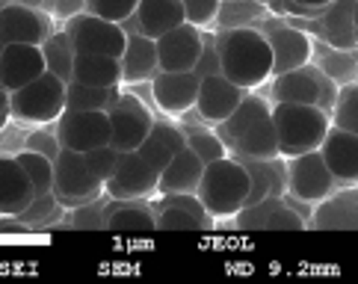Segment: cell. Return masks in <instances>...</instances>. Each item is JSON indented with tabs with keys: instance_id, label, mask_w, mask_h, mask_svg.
Returning a JSON list of instances; mask_svg holds the SVG:
<instances>
[{
	"instance_id": "cell-37",
	"label": "cell",
	"mask_w": 358,
	"mask_h": 284,
	"mask_svg": "<svg viewBox=\"0 0 358 284\" xmlns=\"http://www.w3.org/2000/svg\"><path fill=\"white\" fill-rule=\"evenodd\" d=\"M136 3L139 0H86V12H92L104 21L122 24L136 12Z\"/></svg>"
},
{
	"instance_id": "cell-43",
	"label": "cell",
	"mask_w": 358,
	"mask_h": 284,
	"mask_svg": "<svg viewBox=\"0 0 358 284\" xmlns=\"http://www.w3.org/2000/svg\"><path fill=\"white\" fill-rule=\"evenodd\" d=\"M0 234H33V228L27 222H21L18 216L0 213Z\"/></svg>"
},
{
	"instance_id": "cell-10",
	"label": "cell",
	"mask_w": 358,
	"mask_h": 284,
	"mask_svg": "<svg viewBox=\"0 0 358 284\" xmlns=\"http://www.w3.org/2000/svg\"><path fill=\"white\" fill-rule=\"evenodd\" d=\"M107 119H110V145L116 151H136L139 142L151 131L155 113L139 95L122 92L116 104L107 110Z\"/></svg>"
},
{
	"instance_id": "cell-35",
	"label": "cell",
	"mask_w": 358,
	"mask_h": 284,
	"mask_svg": "<svg viewBox=\"0 0 358 284\" xmlns=\"http://www.w3.org/2000/svg\"><path fill=\"white\" fill-rule=\"evenodd\" d=\"M184 136H187V148L193 151L201 163H210V160L225 157V145H222L220 136H216L213 131H208V127L187 125L184 127Z\"/></svg>"
},
{
	"instance_id": "cell-13",
	"label": "cell",
	"mask_w": 358,
	"mask_h": 284,
	"mask_svg": "<svg viewBox=\"0 0 358 284\" xmlns=\"http://www.w3.org/2000/svg\"><path fill=\"white\" fill-rule=\"evenodd\" d=\"M160 172L148 166L136 151H119V163L113 175L104 180L107 199H151L157 196Z\"/></svg>"
},
{
	"instance_id": "cell-11",
	"label": "cell",
	"mask_w": 358,
	"mask_h": 284,
	"mask_svg": "<svg viewBox=\"0 0 358 284\" xmlns=\"http://www.w3.org/2000/svg\"><path fill=\"white\" fill-rule=\"evenodd\" d=\"M285 180H287V196L305 204H317L320 199H326L329 192L338 190L335 178H331L323 157H320V151H305V154H296V157H287Z\"/></svg>"
},
{
	"instance_id": "cell-36",
	"label": "cell",
	"mask_w": 358,
	"mask_h": 284,
	"mask_svg": "<svg viewBox=\"0 0 358 284\" xmlns=\"http://www.w3.org/2000/svg\"><path fill=\"white\" fill-rule=\"evenodd\" d=\"M104 208H107V199L104 192H101L98 199L80 204V208L71 211V228L78 231H104Z\"/></svg>"
},
{
	"instance_id": "cell-33",
	"label": "cell",
	"mask_w": 358,
	"mask_h": 284,
	"mask_svg": "<svg viewBox=\"0 0 358 284\" xmlns=\"http://www.w3.org/2000/svg\"><path fill=\"white\" fill-rule=\"evenodd\" d=\"M329 122L335 127H343V131L358 134V86H355V80L338 86L335 101H331V110H329Z\"/></svg>"
},
{
	"instance_id": "cell-28",
	"label": "cell",
	"mask_w": 358,
	"mask_h": 284,
	"mask_svg": "<svg viewBox=\"0 0 358 284\" xmlns=\"http://www.w3.org/2000/svg\"><path fill=\"white\" fill-rule=\"evenodd\" d=\"M249 172V199L246 204H255L270 196H285L287 180H285V157L273 160H240Z\"/></svg>"
},
{
	"instance_id": "cell-25",
	"label": "cell",
	"mask_w": 358,
	"mask_h": 284,
	"mask_svg": "<svg viewBox=\"0 0 358 284\" xmlns=\"http://www.w3.org/2000/svg\"><path fill=\"white\" fill-rule=\"evenodd\" d=\"M36 196L27 175H24L21 163L9 154H0V213L18 216Z\"/></svg>"
},
{
	"instance_id": "cell-15",
	"label": "cell",
	"mask_w": 358,
	"mask_h": 284,
	"mask_svg": "<svg viewBox=\"0 0 358 284\" xmlns=\"http://www.w3.org/2000/svg\"><path fill=\"white\" fill-rule=\"evenodd\" d=\"M157 231H213L216 219L204 211L196 192H166L155 204Z\"/></svg>"
},
{
	"instance_id": "cell-34",
	"label": "cell",
	"mask_w": 358,
	"mask_h": 284,
	"mask_svg": "<svg viewBox=\"0 0 358 284\" xmlns=\"http://www.w3.org/2000/svg\"><path fill=\"white\" fill-rule=\"evenodd\" d=\"M15 160L21 163V169H24V175H27L36 196H39V192H50V184H54V160L45 157V154H39V151H30V148L18 151Z\"/></svg>"
},
{
	"instance_id": "cell-41",
	"label": "cell",
	"mask_w": 358,
	"mask_h": 284,
	"mask_svg": "<svg viewBox=\"0 0 358 284\" xmlns=\"http://www.w3.org/2000/svg\"><path fill=\"white\" fill-rule=\"evenodd\" d=\"M136 154H139V157H143L148 166H155L157 172H163V166L172 160V154H175V151H172L169 145H166V142H160L155 134H148L143 142H139Z\"/></svg>"
},
{
	"instance_id": "cell-27",
	"label": "cell",
	"mask_w": 358,
	"mask_h": 284,
	"mask_svg": "<svg viewBox=\"0 0 358 284\" xmlns=\"http://www.w3.org/2000/svg\"><path fill=\"white\" fill-rule=\"evenodd\" d=\"M201 169H204V163L196 154L189 148H181L163 166V172L157 178V196H166V192H196L201 180Z\"/></svg>"
},
{
	"instance_id": "cell-38",
	"label": "cell",
	"mask_w": 358,
	"mask_h": 284,
	"mask_svg": "<svg viewBox=\"0 0 358 284\" xmlns=\"http://www.w3.org/2000/svg\"><path fill=\"white\" fill-rule=\"evenodd\" d=\"M80 154H83L86 166L92 169V175L101 180V184L113 175V169H116V163H119V151L113 145H98V148H89V151H80Z\"/></svg>"
},
{
	"instance_id": "cell-8",
	"label": "cell",
	"mask_w": 358,
	"mask_h": 284,
	"mask_svg": "<svg viewBox=\"0 0 358 284\" xmlns=\"http://www.w3.org/2000/svg\"><path fill=\"white\" fill-rule=\"evenodd\" d=\"M338 86L331 77L323 74V69L305 62L299 69L273 74V101H290V104H317L326 113L331 110Z\"/></svg>"
},
{
	"instance_id": "cell-14",
	"label": "cell",
	"mask_w": 358,
	"mask_h": 284,
	"mask_svg": "<svg viewBox=\"0 0 358 284\" xmlns=\"http://www.w3.org/2000/svg\"><path fill=\"white\" fill-rule=\"evenodd\" d=\"M57 139L62 148L89 151L110 145V119L101 110H62L57 119Z\"/></svg>"
},
{
	"instance_id": "cell-45",
	"label": "cell",
	"mask_w": 358,
	"mask_h": 284,
	"mask_svg": "<svg viewBox=\"0 0 358 284\" xmlns=\"http://www.w3.org/2000/svg\"><path fill=\"white\" fill-rule=\"evenodd\" d=\"M54 6L62 18H71V15H78V12L86 9V0H54Z\"/></svg>"
},
{
	"instance_id": "cell-16",
	"label": "cell",
	"mask_w": 358,
	"mask_h": 284,
	"mask_svg": "<svg viewBox=\"0 0 358 284\" xmlns=\"http://www.w3.org/2000/svg\"><path fill=\"white\" fill-rule=\"evenodd\" d=\"M317 151H320V157H323L326 169L331 172L338 187H355L358 184V134L329 125V131H326Z\"/></svg>"
},
{
	"instance_id": "cell-49",
	"label": "cell",
	"mask_w": 358,
	"mask_h": 284,
	"mask_svg": "<svg viewBox=\"0 0 358 284\" xmlns=\"http://www.w3.org/2000/svg\"><path fill=\"white\" fill-rule=\"evenodd\" d=\"M0 48H3V45H0Z\"/></svg>"
},
{
	"instance_id": "cell-22",
	"label": "cell",
	"mask_w": 358,
	"mask_h": 284,
	"mask_svg": "<svg viewBox=\"0 0 358 284\" xmlns=\"http://www.w3.org/2000/svg\"><path fill=\"white\" fill-rule=\"evenodd\" d=\"M311 228L323 231H355L358 225V192L355 187H338L329 192L326 199H320L308 219Z\"/></svg>"
},
{
	"instance_id": "cell-17",
	"label": "cell",
	"mask_w": 358,
	"mask_h": 284,
	"mask_svg": "<svg viewBox=\"0 0 358 284\" xmlns=\"http://www.w3.org/2000/svg\"><path fill=\"white\" fill-rule=\"evenodd\" d=\"M157 66L160 71H193L199 50H201V30L196 24H178L155 38Z\"/></svg>"
},
{
	"instance_id": "cell-31",
	"label": "cell",
	"mask_w": 358,
	"mask_h": 284,
	"mask_svg": "<svg viewBox=\"0 0 358 284\" xmlns=\"http://www.w3.org/2000/svg\"><path fill=\"white\" fill-rule=\"evenodd\" d=\"M74 45L69 42V36L66 30H59V33H50L45 42H42V57H45V71L50 74H57L59 80H71V66H74Z\"/></svg>"
},
{
	"instance_id": "cell-21",
	"label": "cell",
	"mask_w": 358,
	"mask_h": 284,
	"mask_svg": "<svg viewBox=\"0 0 358 284\" xmlns=\"http://www.w3.org/2000/svg\"><path fill=\"white\" fill-rule=\"evenodd\" d=\"M45 71L42 45H3L0 48V86L15 92Z\"/></svg>"
},
{
	"instance_id": "cell-29",
	"label": "cell",
	"mask_w": 358,
	"mask_h": 284,
	"mask_svg": "<svg viewBox=\"0 0 358 284\" xmlns=\"http://www.w3.org/2000/svg\"><path fill=\"white\" fill-rule=\"evenodd\" d=\"M71 80L86 86H119L122 83V66L116 57L104 54H74Z\"/></svg>"
},
{
	"instance_id": "cell-19",
	"label": "cell",
	"mask_w": 358,
	"mask_h": 284,
	"mask_svg": "<svg viewBox=\"0 0 358 284\" xmlns=\"http://www.w3.org/2000/svg\"><path fill=\"white\" fill-rule=\"evenodd\" d=\"M151 98L166 115H187L196 104L199 77L193 71H157L151 77Z\"/></svg>"
},
{
	"instance_id": "cell-20",
	"label": "cell",
	"mask_w": 358,
	"mask_h": 284,
	"mask_svg": "<svg viewBox=\"0 0 358 284\" xmlns=\"http://www.w3.org/2000/svg\"><path fill=\"white\" fill-rule=\"evenodd\" d=\"M270 42L273 50V74L299 69L305 62H311V38L299 27H287V24H266L261 30Z\"/></svg>"
},
{
	"instance_id": "cell-18",
	"label": "cell",
	"mask_w": 358,
	"mask_h": 284,
	"mask_svg": "<svg viewBox=\"0 0 358 284\" xmlns=\"http://www.w3.org/2000/svg\"><path fill=\"white\" fill-rule=\"evenodd\" d=\"M246 95V89H240L237 83H231L225 74H208L199 80V92H196V104L193 110L199 113V119L204 125H220L222 119L234 113V107L240 104V98Z\"/></svg>"
},
{
	"instance_id": "cell-46",
	"label": "cell",
	"mask_w": 358,
	"mask_h": 284,
	"mask_svg": "<svg viewBox=\"0 0 358 284\" xmlns=\"http://www.w3.org/2000/svg\"><path fill=\"white\" fill-rule=\"evenodd\" d=\"M9 119H12V113H9V92L0 86V131L9 125Z\"/></svg>"
},
{
	"instance_id": "cell-32",
	"label": "cell",
	"mask_w": 358,
	"mask_h": 284,
	"mask_svg": "<svg viewBox=\"0 0 358 284\" xmlns=\"http://www.w3.org/2000/svg\"><path fill=\"white\" fill-rule=\"evenodd\" d=\"M62 213H66V208L57 201L54 192H39V196H33L27 208L18 213V219L27 222L33 231H45V228L62 225Z\"/></svg>"
},
{
	"instance_id": "cell-30",
	"label": "cell",
	"mask_w": 358,
	"mask_h": 284,
	"mask_svg": "<svg viewBox=\"0 0 358 284\" xmlns=\"http://www.w3.org/2000/svg\"><path fill=\"white\" fill-rule=\"evenodd\" d=\"M122 95L119 86H86V83H66V110H101L107 113L116 98Z\"/></svg>"
},
{
	"instance_id": "cell-24",
	"label": "cell",
	"mask_w": 358,
	"mask_h": 284,
	"mask_svg": "<svg viewBox=\"0 0 358 284\" xmlns=\"http://www.w3.org/2000/svg\"><path fill=\"white\" fill-rule=\"evenodd\" d=\"M104 231H157L155 204L148 199H110L104 208Z\"/></svg>"
},
{
	"instance_id": "cell-26",
	"label": "cell",
	"mask_w": 358,
	"mask_h": 284,
	"mask_svg": "<svg viewBox=\"0 0 358 284\" xmlns=\"http://www.w3.org/2000/svg\"><path fill=\"white\" fill-rule=\"evenodd\" d=\"M134 21H136V33L157 38L166 30L184 24V6L181 0H139Z\"/></svg>"
},
{
	"instance_id": "cell-42",
	"label": "cell",
	"mask_w": 358,
	"mask_h": 284,
	"mask_svg": "<svg viewBox=\"0 0 358 284\" xmlns=\"http://www.w3.org/2000/svg\"><path fill=\"white\" fill-rule=\"evenodd\" d=\"M27 148H30V151H39V154H45V157L54 160L62 145H59L57 134H50V131H33V134L27 136Z\"/></svg>"
},
{
	"instance_id": "cell-23",
	"label": "cell",
	"mask_w": 358,
	"mask_h": 284,
	"mask_svg": "<svg viewBox=\"0 0 358 284\" xmlns=\"http://www.w3.org/2000/svg\"><path fill=\"white\" fill-rule=\"evenodd\" d=\"M119 66H122V83H148L160 71L155 38L143 33H127Z\"/></svg>"
},
{
	"instance_id": "cell-3",
	"label": "cell",
	"mask_w": 358,
	"mask_h": 284,
	"mask_svg": "<svg viewBox=\"0 0 358 284\" xmlns=\"http://www.w3.org/2000/svg\"><path fill=\"white\" fill-rule=\"evenodd\" d=\"M196 196L216 222L231 219L249 199V172L237 157L225 154L220 160L204 163Z\"/></svg>"
},
{
	"instance_id": "cell-9",
	"label": "cell",
	"mask_w": 358,
	"mask_h": 284,
	"mask_svg": "<svg viewBox=\"0 0 358 284\" xmlns=\"http://www.w3.org/2000/svg\"><path fill=\"white\" fill-rule=\"evenodd\" d=\"M66 36L74 45L78 54H104V57H122L124 38L127 33L122 30V24H113L92 15V12H78V15L66 18Z\"/></svg>"
},
{
	"instance_id": "cell-4",
	"label": "cell",
	"mask_w": 358,
	"mask_h": 284,
	"mask_svg": "<svg viewBox=\"0 0 358 284\" xmlns=\"http://www.w3.org/2000/svg\"><path fill=\"white\" fill-rule=\"evenodd\" d=\"M275 127V148L278 157H296L305 151H317L329 131V113L317 104H290L275 101L270 107Z\"/></svg>"
},
{
	"instance_id": "cell-2",
	"label": "cell",
	"mask_w": 358,
	"mask_h": 284,
	"mask_svg": "<svg viewBox=\"0 0 358 284\" xmlns=\"http://www.w3.org/2000/svg\"><path fill=\"white\" fill-rule=\"evenodd\" d=\"M220 71L240 89H255L273 77V50L258 27H228L216 36Z\"/></svg>"
},
{
	"instance_id": "cell-39",
	"label": "cell",
	"mask_w": 358,
	"mask_h": 284,
	"mask_svg": "<svg viewBox=\"0 0 358 284\" xmlns=\"http://www.w3.org/2000/svg\"><path fill=\"white\" fill-rule=\"evenodd\" d=\"M220 3L222 0H181L184 6V21L187 24H196V27H208V24L216 21L220 15Z\"/></svg>"
},
{
	"instance_id": "cell-48",
	"label": "cell",
	"mask_w": 358,
	"mask_h": 284,
	"mask_svg": "<svg viewBox=\"0 0 358 284\" xmlns=\"http://www.w3.org/2000/svg\"><path fill=\"white\" fill-rule=\"evenodd\" d=\"M6 3H9V0H0V9H3V6H6Z\"/></svg>"
},
{
	"instance_id": "cell-5",
	"label": "cell",
	"mask_w": 358,
	"mask_h": 284,
	"mask_svg": "<svg viewBox=\"0 0 358 284\" xmlns=\"http://www.w3.org/2000/svg\"><path fill=\"white\" fill-rule=\"evenodd\" d=\"M66 110V80L42 71L36 80L9 92V113L21 125H50Z\"/></svg>"
},
{
	"instance_id": "cell-1",
	"label": "cell",
	"mask_w": 358,
	"mask_h": 284,
	"mask_svg": "<svg viewBox=\"0 0 358 284\" xmlns=\"http://www.w3.org/2000/svg\"><path fill=\"white\" fill-rule=\"evenodd\" d=\"M213 134L225 145V154L237 160H273L278 157L275 148V127L270 101L261 95H243L234 113L213 125Z\"/></svg>"
},
{
	"instance_id": "cell-7",
	"label": "cell",
	"mask_w": 358,
	"mask_h": 284,
	"mask_svg": "<svg viewBox=\"0 0 358 284\" xmlns=\"http://www.w3.org/2000/svg\"><path fill=\"white\" fill-rule=\"evenodd\" d=\"M50 192H54L57 201L66 211H74L80 204L98 199L104 192V184L92 175L80 151L59 148V154L54 157V184H50Z\"/></svg>"
},
{
	"instance_id": "cell-44",
	"label": "cell",
	"mask_w": 358,
	"mask_h": 284,
	"mask_svg": "<svg viewBox=\"0 0 358 284\" xmlns=\"http://www.w3.org/2000/svg\"><path fill=\"white\" fill-rule=\"evenodd\" d=\"M331 3V0H287V6L290 9H296V12H305V15H311V12H320V9H326Z\"/></svg>"
},
{
	"instance_id": "cell-6",
	"label": "cell",
	"mask_w": 358,
	"mask_h": 284,
	"mask_svg": "<svg viewBox=\"0 0 358 284\" xmlns=\"http://www.w3.org/2000/svg\"><path fill=\"white\" fill-rule=\"evenodd\" d=\"M308 204L285 196H270L255 204H243L231 216L240 231H302L308 228Z\"/></svg>"
},
{
	"instance_id": "cell-40",
	"label": "cell",
	"mask_w": 358,
	"mask_h": 284,
	"mask_svg": "<svg viewBox=\"0 0 358 284\" xmlns=\"http://www.w3.org/2000/svg\"><path fill=\"white\" fill-rule=\"evenodd\" d=\"M193 74L199 77H208V74H222L220 71V50H216V36L213 33H201V50H199V59L193 66Z\"/></svg>"
},
{
	"instance_id": "cell-47",
	"label": "cell",
	"mask_w": 358,
	"mask_h": 284,
	"mask_svg": "<svg viewBox=\"0 0 358 284\" xmlns=\"http://www.w3.org/2000/svg\"><path fill=\"white\" fill-rule=\"evenodd\" d=\"M255 3H275V0H255Z\"/></svg>"
},
{
	"instance_id": "cell-12",
	"label": "cell",
	"mask_w": 358,
	"mask_h": 284,
	"mask_svg": "<svg viewBox=\"0 0 358 284\" xmlns=\"http://www.w3.org/2000/svg\"><path fill=\"white\" fill-rule=\"evenodd\" d=\"M50 33V15L27 0H9L0 9V45H42Z\"/></svg>"
}]
</instances>
